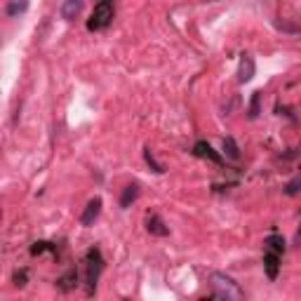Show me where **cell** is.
<instances>
[{"label":"cell","mask_w":301,"mask_h":301,"mask_svg":"<svg viewBox=\"0 0 301 301\" xmlns=\"http://www.w3.org/2000/svg\"><path fill=\"white\" fill-rule=\"evenodd\" d=\"M146 162H148V165H151V167H153V172H158V174H162V165H158L156 160H153V156H151V151H148V148H146Z\"/></svg>","instance_id":"11"},{"label":"cell","mask_w":301,"mask_h":301,"mask_svg":"<svg viewBox=\"0 0 301 301\" xmlns=\"http://www.w3.org/2000/svg\"><path fill=\"white\" fill-rule=\"evenodd\" d=\"M162 226H165V223L160 221L158 217H151V219H148V231L156 233V236H167V228H162Z\"/></svg>","instance_id":"6"},{"label":"cell","mask_w":301,"mask_h":301,"mask_svg":"<svg viewBox=\"0 0 301 301\" xmlns=\"http://www.w3.org/2000/svg\"><path fill=\"white\" fill-rule=\"evenodd\" d=\"M196 153H198V156H210L212 160H217V162H219V156H214V153H212V146L210 144H202V141H200V144L196 146Z\"/></svg>","instance_id":"8"},{"label":"cell","mask_w":301,"mask_h":301,"mask_svg":"<svg viewBox=\"0 0 301 301\" xmlns=\"http://www.w3.org/2000/svg\"><path fill=\"white\" fill-rule=\"evenodd\" d=\"M99 214H101V200L94 198V200L87 202V207H85L82 217H80V223H82V226H92V223L99 219Z\"/></svg>","instance_id":"2"},{"label":"cell","mask_w":301,"mask_h":301,"mask_svg":"<svg viewBox=\"0 0 301 301\" xmlns=\"http://www.w3.org/2000/svg\"><path fill=\"white\" fill-rule=\"evenodd\" d=\"M210 287L212 292L219 297V299H226V301H240L245 299V292L238 287V282L233 278L223 273H212L210 275Z\"/></svg>","instance_id":"1"},{"label":"cell","mask_w":301,"mask_h":301,"mask_svg":"<svg viewBox=\"0 0 301 301\" xmlns=\"http://www.w3.org/2000/svg\"><path fill=\"white\" fill-rule=\"evenodd\" d=\"M82 7H85V0H64L61 5V17L66 21H73L76 17L82 14Z\"/></svg>","instance_id":"3"},{"label":"cell","mask_w":301,"mask_h":301,"mask_svg":"<svg viewBox=\"0 0 301 301\" xmlns=\"http://www.w3.org/2000/svg\"><path fill=\"white\" fill-rule=\"evenodd\" d=\"M28 7V0H21V2H12L10 7H7V14L12 17V14H17V12H24Z\"/></svg>","instance_id":"10"},{"label":"cell","mask_w":301,"mask_h":301,"mask_svg":"<svg viewBox=\"0 0 301 301\" xmlns=\"http://www.w3.org/2000/svg\"><path fill=\"white\" fill-rule=\"evenodd\" d=\"M252 76H254V61H252V57H245L240 64V82H247Z\"/></svg>","instance_id":"5"},{"label":"cell","mask_w":301,"mask_h":301,"mask_svg":"<svg viewBox=\"0 0 301 301\" xmlns=\"http://www.w3.org/2000/svg\"><path fill=\"white\" fill-rule=\"evenodd\" d=\"M223 153H228V158H233V160H236V158L240 156V153H238L236 141H233L231 137H226V139H223Z\"/></svg>","instance_id":"7"},{"label":"cell","mask_w":301,"mask_h":301,"mask_svg":"<svg viewBox=\"0 0 301 301\" xmlns=\"http://www.w3.org/2000/svg\"><path fill=\"white\" fill-rule=\"evenodd\" d=\"M259 101H261V94L254 92V97H252V106H249V118H257V116H259Z\"/></svg>","instance_id":"9"},{"label":"cell","mask_w":301,"mask_h":301,"mask_svg":"<svg viewBox=\"0 0 301 301\" xmlns=\"http://www.w3.org/2000/svg\"><path fill=\"white\" fill-rule=\"evenodd\" d=\"M137 198H139V186H137V183H130V186L125 188L122 198H120V205H122V207H130V202H134Z\"/></svg>","instance_id":"4"}]
</instances>
